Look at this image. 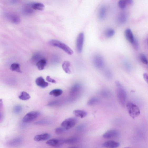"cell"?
<instances>
[{"label": "cell", "instance_id": "obj_1", "mask_svg": "<svg viewBox=\"0 0 148 148\" xmlns=\"http://www.w3.org/2000/svg\"><path fill=\"white\" fill-rule=\"evenodd\" d=\"M115 85L118 102L121 106L124 107L126 105L127 98L126 92L123 85L119 81L115 82Z\"/></svg>", "mask_w": 148, "mask_h": 148}, {"label": "cell", "instance_id": "obj_2", "mask_svg": "<svg viewBox=\"0 0 148 148\" xmlns=\"http://www.w3.org/2000/svg\"><path fill=\"white\" fill-rule=\"evenodd\" d=\"M48 43L50 46L61 49L69 55H72L73 54V52L72 50L66 44L61 41L52 40L49 41Z\"/></svg>", "mask_w": 148, "mask_h": 148}, {"label": "cell", "instance_id": "obj_3", "mask_svg": "<svg viewBox=\"0 0 148 148\" xmlns=\"http://www.w3.org/2000/svg\"><path fill=\"white\" fill-rule=\"evenodd\" d=\"M126 108L130 117L135 119L140 115L141 113L140 108L135 103L128 102L126 104Z\"/></svg>", "mask_w": 148, "mask_h": 148}, {"label": "cell", "instance_id": "obj_4", "mask_svg": "<svg viewBox=\"0 0 148 148\" xmlns=\"http://www.w3.org/2000/svg\"><path fill=\"white\" fill-rule=\"evenodd\" d=\"M82 89L81 84L76 83L73 85L71 88L70 95L72 99H75L77 97L81 92Z\"/></svg>", "mask_w": 148, "mask_h": 148}, {"label": "cell", "instance_id": "obj_5", "mask_svg": "<svg viewBox=\"0 0 148 148\" xmlns=\"http://www.w3.org/2000/svg\"><path fill=\"white\" fill-rule=\"evenodd\" d=\"M40 113L37 111H32L26 114L22 119L23 122L28 123L33 122L40 116Z\"/></svg>", "mask_w": 148, "mask_h": 148}, {"label": "cell", "instance_id": "obj_6", "mask_svg": "<svg viewBox=\"0 0 148 148\" xmlns=\"http://www.w3.org/2000/svg\"><path fill=\"white\" fill-rule=\"evenodd\" d=\"M93 62L94 66L97 69H101L104 66V59L100 55H95L93 57Z\"/></svg>", "mask_w": 148, "mask_h": 148}, {"label": "cell", "instance_id": "obj_7", "mask_svg": "<svg viewBox=\"0 0 148 148\" xmlns=\"http://www.w3.org/2000/svg\"><path fill=\"white\" fill-rule=\"evenodd\" d=\"M77 122V120L75 117L68 118L63 121L61 126L66 130L72 129L75 126Z\"/></svg>", "mask_w": 148, "mask_h": 148}, {"label": "cell", "instance_id": "obj_8", "mask_svg": "<svg viewBox=\"0 0 148 148\" xmlns=\"http://www.w3.org/2000/svg\"><path fill=\"white\" fill-rule=\"evenodd\" d=\"M84 39V34L82 32L80 33L77 38L76 48L77 51L79 53H81L82 51Z\"/></svg>", "mask_w": 148, "mask_h": 148}, {"label": "cell", "instance_id": "obj_9", "mask_svg": "<svg viewBox=\"0 0 148 148\" xmlns=\"http://www.w3.org/2000/svg\"><path fill=\"white\" fill-rule=\"evenodd\" d=\"M120 135V132L118 130H111L105 132L103 135V137L105 139H114L118 138Z\"/></svg>", "mask_w": 148, "mask_h": 148}, {"label": "cell", "instance_id": "obj_10", "mask_svg": "<svg viewBox=\"0 0 148 148\" xmlns=\"http://www.w3.org/2000/svg\"><path fill=\"white\" fill-rule=\"evenodd\" d=\"M65 143V140L61 139H52L47 141L46 144L54 147H60Z\"/></svg>", "mask_w": 148, "mask_h": 148}, {"label": "cell", "instance_id": "obj_11", "mask_svg": "<svg viewBox=\"0 0 148 148\" xmlns=\"http://www.w3.org/2000/svg\"><path fill=\"white\" fill-rule=\"evenodd\" d=\"M6 17L8 20L14 24H18L21 22L20 17L16 14L7 13L6 14Z\"/></svg>", "mask_w": 148, "mask_h": 148}, {"label": "cell", "instance_id": "obj_12", "mask_svg": "<svg viewBox=\"0 0 148 148\" xmlns=\"http://www.w3.org/2000/svg\"><path fill=\"white\" fill-rule=\"evenodd\" d=\"M124 34L126 40L132 44L134 42L135 38L131 29L129 28L126 29L124 32Z\"/></svg>", "mask_w": 148, "mask_h": 148}, {"label": "cell", "instance_id": "obj_13", "mask_svg": "<svg viewBox=\"0 0 148 148\" xmlns=\"http://www.w3.org/2000/svg\"><path fill=\"white\" fill-rule=\"evenodd\" d=\"M120 146V143L113 141H106L102 145L103 147L108 148H116L119 147Z\"/></svg>", "mask_w": 148, "mask_h": 148}, {"label": "cell", "instance_id": "obj_14", "mask_svg": "<svg viewBox=\"0 0 148 148\" xmlns=\"http://www.w3.org/2000/svg\"><path fill=\"white\" fill-rule=\"evenodd\" d=\"M23 139L21 137H17L7 141V144L9 146L19 145L22 143Z\"/></svg>", "mask_w": 148, "mask_h": 148}, {"label": "cell", "instance_id": "obj_15", "mask_svg": "<svg viewBox=\"0 0 148 148\" xmlns=\"http://www.w3.org/2000/svg\"><path fill=\"white\" fill-rule=\"evenodd\" d=\"M35 82L38 86L41 88H44L48 87L49 84L46 82L42 77H38L36 80Z\"/></svg>", "mask_w": 148, "mask_h": 148}, {"label": "cell", "instance_id": "obj_16", "mask_svg": "<svg viewBox=\"0 0 148 148\" xmlns=\"http://www.w3.org/2000/svg\"><path fill=\"white\" fill-rule=\"evenodd\" d=\"M50 137V135L48 133H45L35 136L34 140L37 142L45 141L48 140Z\"/></svg>", "mask_w": 148, "mask_h": 148}, {"label": "cell", "instance_id": "obj_17", "mask_svg": "<svg viewBox=\"0 0 148 148\" xmlns=\"http://www.w3.org/2000/svg\"><path fill=\"white\" fill-rule=\"evenodd\" d=\"M134 3L133 0H119L118 5L122 9L125 8L127 5H132Z\"/></svg>", "mask_w": 148, "mask_h": 148}, {"label": "cell", "instance_id": "obj_18", "mask_svg": "<svg viewBox=\"0 0 148 148\" xmlns=\"http://www.w3.org/2000/svg\"><path fill=\"white\" fill-rule=\"evenodd\" d=\"M73 114L76 117L83 118L86 117L87 115V112L81 110H76L73 112Z\"/></svg>", "mask_w": 148, "mask_h": 148}, {"label": "cell", "instance_id": "obj_19", "mask_svg": "<svg viewBox=\"0 0 148 148\" xmlns=\"http://www.w3.org/2000/svg\"><path fill=\"white\" fill-rule=\"evenodd\" d=\"M70 66V62L69 61H66L64 62L62 64V67L65 72L67 74H70L71 73Z\"/></svg>", "mask_w": 148, "mask_h": 148}, {"label": "cell", "instance_id": "obj_20", "mask_svg": "<svg viewBox=\"0 0 148 148\" xmlns=\"http://www.w3.org/2000/svg\"><path fill=\"white\" fill-rule=\"evenodd\" d=\"M47 64V61L45 59L42 58L38 61L36 64V66L39 70H43Z\"/></svg>", "mask_w": 148, "mask_h": 148}, {"label": "cell", "instance_id": "obj_21", "mask_svg": "<svg viewBox=\"0 0 148 148\" xmlns=\"http://www.w3.org/2000/svg\"><path fill=\"white\" fill-rule=\"evenodd\" d=\"M106 8L105 7L102 6L100 8L99 12L98 17L101 20L104 19L106 16Z\"/></svg>", "mask_w": 148, "mask_h": 148}, {"label": "cell", "instance_id": "obj_22", "mask_svg": "<svg viewBox=\"0 0 148 148\" xmlns=\"http://www.w3.org/2000/svg\"><path fill=\"white\" fill-rule=\"evenodd\" d=\"M31 7L33 9L43 11L44 9L45 5L41 3H35L31 5Z\"/></svg>", "mask_w": 148, "mask_h": 148}, {"label": "cell", "instance_id": "obj_23", "mask_svg": "<svg viewBox=\"0 0 148 148\" xmlns=\"http://www.w3.org/2000/svg\"><path fill=\"white\" fill-rule=\"evenodd\" d=\"M10 69L13 71L21 73L22 71L20 69V65L17 63H13L11 65Z\"/></svg>", "mask_w": 148, "mask_h": 148}, {"label": "cell", "instance_id": "obj_24", "mask_svg": "<svg viewBox=\"0 0 148 148\" xmlns=\"http://www.w3.org/2000/svg\"><path fill=\"white\" fill-rule=\"evenodd\" d=\"M63 91L60 89H56L50 92L49 94L50 95L57 97L60 96L63 93Z\"/></svg>", "mask_w": 148, "mask_h": 148}, {"label": "cell", "instance_id": "obj_25", "mask_svg": "<svg viewBox=\"0 0 148 148\" xmlns=\"http://www.w3.org/2000/svg\"><path fill=\"white\" fill-rule=\"evenodd\" d=\"M79 139L76 137H73L65 140V143L69 145H73L77 143Z\"/></svg>", "mask_w": 148, "mask_h": 148}, {"label": "cell", "instance_id": "obj_26", "mask_svg": "<svg viewBox=\"0 0 148 148\" xmlns=\"http://www.w3.org/2000/svg\"><path fill=\"white\" fill-rule=\"evenodd\" d=\"M100 102V99L97 97H93L88 101L87 104L89 106H93L98 103Z\"/></svg>", "mask_w": 148, "mask_h": 148}, {"label": "cell", "instance_id": "obj_27", "mask_svg": "<svg viewBox=\"0 0 148 148\" xmlns=\"http://www.w3.org/2000/svg\"><path fill=\"white\" fill-rule=\"evenodd\" d=\"M31 97L25 91H22L21 94L19 96V98L22 100H27L31 98Z\"/></svg>", "mask_w": 148, "mask_h": 148}, {"label": "cell", "instance_id": "obj_28", "mask_svg": "<svg viewBox=\"0 0 148 148\" xmlns=\"http://www.w3.org/2000/svg\"><path fill=\"white\" fill-rule=\"evenodd\" d=\"M115 34V31L114 29L108 28L106 29L105 32L106 36L108 38H110L113 37Z\"/></svg>", "mask_w": 148, "mask_h": 148}, {"label": "cell", "instance_id": "obj_29", "mask_svg": "<svg viewBox=\"0 0 148 148\" xmlns=\"http://www.w3.org/2000/svg\"><path fill=\"white\" fill-rule=\"evenodd\" d=\"M22 108L21 106L17 105L15 106L13 109L14 113L16 115H18L21 112Z\"/></svg>", "mask_w": 148, "mask_h": 148}, {"label": "cell", "instance_id": "obj_30", "mask_svg": "<svg viewBox=\"0 0 148 148\" xmlns=\"http://www.w3.org/2000/svg\"><path fill=\"white\" fill-rule=\"evenodd\" d=\"M42 58H41V56L40 54H37L34 55L32 57L31 60L32 63H37V62Z\"/></svg>", "mask_w": 148, "mask_h": 148}, {"label": "cell", "instance_id": "obj_31", "mask_svg": "<svg viewBox=\"0 0 148 148\" xmlns=\"http://www.w3.org/2000/svg\"><path fill=\"white\" fill-rule=\"evenodd\" d=\"M104 75L106 78L108 79H110L112 77V74L111 71L108 69H106L105 70Z\"/></svg>", "mask_w": 148, "mask_h": 148}, {"label": "cell", "instance_id": "obj_32", "mask_svg": "<svg viewBox=\"0 0 148 148\" xmlns=\"http://www.w3.org/2000/svg\"><path fill=\"white\" fill-rule=\"evenodd\" d=\"M140 58L141 61L143 63L146 65L148 64V61L145 55L141 54L140 56Z\"/></svg>", "mask_w": 148, "mask_h": 148}, {"label": "cell", "instance_id": "obj_33", "mask_svg": "<svg viewBox=\"0 0 148 148\" xmlns=\"http://www.w3.org/2000/svg\"><path fill=\"white\" fill-rule=\"evenodd\" d=\"M126 17L124 13L121 14L118 18V21L121 23H123L126 21Z\"/></svg>", "mask_w": 148, "mask_h": 148}, {"label": "cell", "instance_id": "obj_34", "mask_svg": "<svg viewBox=\"0 0 148 148\" xmlns=\"http://www.w3.org/2000/svg\"><path fill=\"white\" fill-rule=\"evenodd\" d=\"M66 130H65L63 127H58L56 128L55 130V132L56 134L58 135H60L65 132Z\"/></svg>", "mask_w": 148, "mask_h": 148}, {"label": "cell", "instance_id": "obj_35", "mask_svg": "<svg viewBox=\"0 0 148 148\" xmlns=\"http://www.w3.org/2000/svg\"><path fill=\"white\" fill-rule=\"evenodd\" d=\"M24 12L25 13L27 14H30L33 13V9L32 8L29 7L26 8L24 9Z\"/></svg>", "mask_w": 148, "mask_h": 148}, {"label": "cell", "instance_id": "obj_36", "mask_svg": "<svg viewBox=\"0 0 148 148\" xmlns=\"http://www.w3.org/2000/svg\"><path fill=\"white\" fill-rule=\"evenodd\" d=\"M49 122L48 120H41L40 121L36 122L34 124L36 125H43V124H47L49 123Z\"/></svg>", "mask_w": 148, "mask_h": 148}, {"label": "cell", "instance_id": "obj_37", "mask_svg": "<svg viewBox=\"0 0 148 148\" xmlns=\"http://www.w3.org/2000/svg\"><path fill=\"white\" fill-rule=\"evenodd\" d=\"M135 49L137 50L139 48V43L137 39L135 38L134 42L132 44Z\"/></svg>", "mask_w": 148, "mask_h": 148}, {"label": "cell", "instance_id": "obj_38", "mask_svg": "<svg viewBox=\"0 0 148 148\" xmlns=\"http://www.w3.org/2000/svg\"><path fill=\"white\" fill-rule=\"evenodd\" d=\"M46 79L47 81L52 83H56V82H56L55 80L51 78L49 76H47Z\"/></svg>", "mask_w": 148, "mask_h": 148}, {"label": "cell", "instance_id": "obj_39", "mask_svg": "<svg viewBox=\"0 0 148 148\" xmlns=\"http://www.w3.org/2000/svg\"><path fill=\"white\" fill-rule=\"evenodd\" d=\"M143 78L145 81L148 84V74L147 73H144L143 74Z\"/></svg>", "mask_w": 148, "mask_h": 148}, {"label": "cell", "instance_id": "obj_40", "mask_svg": "<svg viewBox=\"0 0 148 148\" xmlns=\"http://www.w3.org/2000/svg\"><path fill=\"white\" fill-rule=\"evenodd\" d=\"M85 126L84 125H80L77 127V130L79 131H81L85 129Z\"/></svg>", "mask_w": 148, "mask_h": 148}, {"label": "cell", "instance_id": "obj_41", "mask_svg": "<svg viewBox=\"0 0 148 148\" xmlns=\"http://www.w3.org/2000/svg\"><path fill=\"white\" fill-rule=\"evenodd\" d=\"M147 65H148V64Z\"/></svg>", "mask_w": 148, "mask_h": 148}]
</instances>
